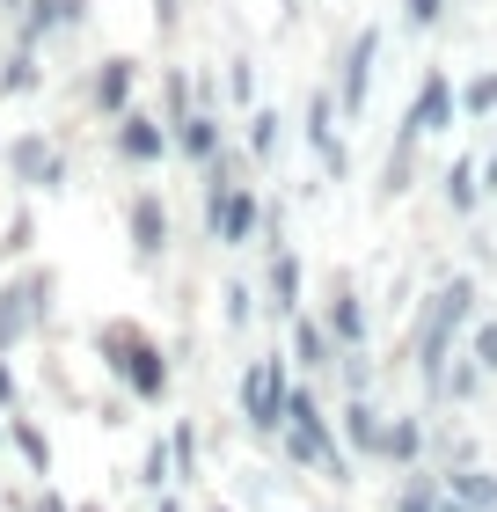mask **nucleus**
Masks as SVG:
<instances>
[{
  "instance_id": "nucleus-1",
  "label": "nucleus",
  "mask_w": 497,
  "mask_h": 512,
  "mask_svg": "<svg viewBox=\"0 0 497 512\" xmlns=\"http://www.w3.org/2000/svg\"><path fill=\"white\" fill-rule=\"evenodd\" d=\"M468 315H476V278H446L417 315V374H424L432 403H446V352H454V337L468 330Z\"/></svg>"
},
{
  "instance_id": "nucleus-2",
  "label": "nucleus",
  "mask_w": 497,
  "mask_h": 512,
  "mask_svg": "<svg viewBox=\"0 0 497 512\" xmlns=\"http://www.w3.org/2000/svg\"><path fill=\"white\" fill-rule=\"evenodd\" d=\"M286 454L300 461V469H322V476H337V483H351V461H344V447H337V432H329V417H322V403H315V388H300L293 381V395H286Z\"/></svg>"
},
{
  "instance_id": "nucleus-3",
  "label": "nucleus",
  "mask_w": 497,
  "mask_h": 512,
  "mask_svg": "<svg viewBox=\"0 0 497 512\" xmlns=\"http://www.w3.org/2000/svg\"><path fill=\"white\" fill-rule=\"evenodd\" d=\"M103 359H110V374L125 381L139 403H161L169 395V359H161V344L147 330H132V322H103Z\"/></svg>"
},
{
  "instance_id": "nucleus-4",
  "label": "nucleus",
  "mask_w": 497,
  "mask_h": 512,
  "mask_svg": "<svg viewBox=\"0 0 497 512\" xmlns=\"http://www.w3.org/2000/svg\"><path fill=\"white\" fill-rule=\"evenodd\" d=\"M286 395H293V366H286V352L249 359V374H242V417H249L256 439L286 432Z\"/></svg>"
},
{
  "instance_id": "nucleus-5",
  "label": "nucleus",
  "mask_w": 497,
  "mask_h": 512,
  "mask_svg": "<svg viewBox=\"0 0 497 512\" xmlns=\"http://www.w3.org/2000/svg\"><path fill=\"white\" fill-rule=\"evenodd\" d=\"M373 59H381V30H359V37L344 44V66H337V110H344V118H359V110H366Z\"/></svg>"
},
{
  "instance_id": "nucleus-6",
  "label": "nucleus",
  "mask_w": 497,
  "mask_h": 512,
  "mask_svg": "<svg viewBox=\"0 0 497 512\" xmlns=\"http://www.w3.org/2000/svg\"><path fill=\"white\" fill-rule=\"evenodd\" d=\"M44 293H52V278H15V286H0V359L22 344V330L44 315Z\"/></svg>"
},
{
  "instance_id": "nucleus-7",
  "label": "nucleus",
  "mask_w": 497,
  "mask_h": 512,
  "mask_svg": "<svg viewBox=\"0 0 497 512\" xmlns=\"http://www.w3.org/2000/svg\"><path fill=\"white\" fill-rule=\"evenodd\" d=\"M454 110H461L454 81H446L439 66H432V74L417 81V103H410V118H402V125H410L417 139H432V132H454Z\"/></svg>"
},
{
  "instance_id": "nucleus-8",
  "label": "nucleus",
  "mask_w": 497,
  "mask_h": 512,
  "mask_svg": "<svg viewBox=\"0 0 497 512\" xmlns=\"http://www.w3.org/2000/svg\"><path fill=\"white\" fill-rule=\"evenodd\" d=\"M322 330H329V344L337 352H366V308H359V293L344 286H329V308H322Z\"/></svg>"
},
{
  "instance_id": "nucleus-9",
  "label": "nucleus",
  "mask_w": 497,
  "mask_h": 512,
  "mask_svg": "<svg viewBox=\"0 0 497 512\" xmlns=\"http://www.w3.org/2000/svg\"><path fill=\"white\" fill-rule=\"evenodd\" d=\"M264 286H271V315H300V256L286 249V235H278V213H271V278H264Z\"/></svg>"
},
{
  "instance_id": "nucleus-10",
  "label": "nucleus",
  "mask_w": 497,
  "mask_h": 512,
  "mask_svg": "<svg viewBox=\"0 0 497 512\" xmlns=\"http://www.w3.org/2000/svg\"><path fill=\"white\" fill-rule=\"evenodd\" d=\"M176 139H169V125H154V118H139V110H125L117 118V154L125 161H139V169H154L161 154H169Z\"/></svg>"
},
{
  "instance_id": "nucleus-11",
  "label": "nucleus",
  "mask_w": 497,
  "mask_h": 512,
  "mask_svg": "<svg viewBox=\"0 0 497 512\" xmlns=\"http://www.w3.org/2000/svg\"><path fill=\"white\" fill-rule=\"evenodd\" d=\"M161 249H169V205H161L154 191H139L132 198V256H139V264H154Z\"/></svg>"
},
{
  "instance_id": "nucleus-12",
  "label": "nucleus",
  "mask_w": 497,
  "mask_h": 512,
  "mask_svg": "<svg viewBox=\"0 0 497 512\" xmlns=\"http://www.w3.org/2000/svg\"><path fill=\"white\" fill-rule=\"evenodd\" d=\"M307 147L322 154V169L344 183V169H351V154H344V139L329 132V88H315V103H307Z\"/></svg>"
},
{
  "instance_id": "nucleus-13",
  "label": "nucleus",
  "mask_w": 497,
  "mask_h": 512,
  "mask_svg": "<svg viewBox=\"0 0 497 512\" xmlns=\"http://www.w3.org/2000/svg\"><path fill=\"white\" fill-rule=\"evenodd\" d=\"M169 139H176V147L198 161V169H212V161L227 154V147H220V118H212V110H191V118H183V125H176Z\"/></svg>"
},
{
  "instance_id": "nucleus-14",
  "label": "nucleus",
  "mask_w": 497,
  "mask_h": 512,
  "mask_svg": "<svg viewBox=\"0 0 497 512\" xmlns=\"http://www.w3.org/2000/svg\"><path fill=\"white\" fill-rule=\"evenodd\" d=\"M439 483H446V498H461L468 512H497V476L476 469V461H468V469H439Z\"/></svg>"
},
{
  "instance_id": "nucleus-15",
  "label": "nucleus",
  "mask_w": 497,
  "mask_h": 512,
  "mask_svg": "<svg viewBox=\"0 0 497 512\" xmlns=\"http://www.w3.org/2000/svg\"><path fill=\"white\" fill-rule=\"evenodd\" d=\"M344 439H351L359 454H381V439H388V417L373 410L366 395H351V403H344Z\"/></svg>"
},
{
  "instance_id": "nucleus-16",
  "label": "nucleus",
  "mask_w": 497,
  "mask_h": 512,
  "mask_svg": "<svg viewBox=\"0 0 497 512\" xmlns=\"http://www.w3.org/2000/svg\"><path fill=\"white\" fill-rule=\"evenodd\" d=\"M293 359L307 366V374H329V366H337V344H329V330H322V322L293 315Z\"/></svg>"
},
{
  "instance_id": "nucleus-17",
  "label": "nucleus",
  "mask_w": 497,
  "mask_h": 512,
  "mask_svg": "<svg viewBox=\"0 0 497 512\" xmlns=\"http://www.w3.org/2000/svg\"><path fill=\"white\" fill-rule=\"evenodd\" d=\"M395 512H468V505H461V498H446V483H439V476H410V483L395 491Z\"/></svg>"
},
{
  "instance_id": "nucleus-18",
  "label": "nucleus",
  "mask_w": 497,
  "mask_h": 512,
  "mask_svg": "<svg viewBox=\"0 0 497 512\" xmlns=\"http://www.w3.org/2000/svg\"><path fill=\"white\" fill-rule=\"evenodd\" d=\"M125 103H132V59H103V74H96V110L125 118Z\"/></svg>"
},
{
  "instance_id": "nucleus-19",
  "label": "nucleus",
  "mask_w": 497,
  "mask_h": 512,
  "mask_svg": "<svg viewBox=\"0 0 497 512\" xmlns=\"http://www.w3.org/2000/svg\"><path fill=\"white\" fill-rule=\"evenodd\" d=\"M439 183H446V205H454V213H476V205H483V169H476L468 154H461Z\"/></svg>"
},
{
  "instance_id": "nucleus-20",
  "label": "nucleus",
  "mask_w": 497,
  "mask_h": 512,
  "mask_svg": "<svg viewBox=\"0 0 497 512\" xmlns=\"http://www.w3.org/2000/svg\"><path fill=\"white\" fill-rule=\"evenodd\" d=\"M8 161H15V176H22V183H59V154L44 147V139H15V154H8Z\"/></svg>"
},
{
  "instance_id": "nucleus-21",
  "label": "nucleus",
  "mask_w": 497,
  "mask_h": 512,
  "mask_svg": "<svg viewBox=\"0 0 497 512\" xmlns=\"http://www.w3.org/2000/svg\"><path fill=\"white\" fill-rule=\"evenodd\" d=\"M59 22H81V0H30V22H22V44H37Z\"/></svg>"
},
{
  "instance_id": "nucleus-22",
  "label": "nucleus",
  "mask_w": 497,
  "mask_h": 512,
  "mask_svg": "<svg viewBox=\"0 0 497 512\" xmlns=\"http://www.w3.org/2000/svg\"><path fill=\"white\" fill-rule=\"evenodd\" d=\"M417 454H424V425H417V417H395L388 439H381V461H402V469H410Z\"/></svg>"
},
{
  "instance_id": "nucleus-23",
  "label": "nucleus",
  "mask_w": 497,
  "mask_h": 512,
  "mask_svg": "<svg viewBox=\"0 0 497 512\" xmlns=\"http://www.w3.org/2000/svg\"><path fill=\"white\" fill-rule=\"evenodd\" d=\"M271 147H278V110H249V154L271 161Z\"/></svg>"
},
{
  "instance_id": "nucleus-24",
  "label": "nucleus",
  "mask_w": 497,
  "mask_h": 512,
  "mask_svg": "<svg viewBox=\"0 0 497 512\" xmlns=\"http://www.w3.org/2000/svg\"><path fill=\"white\" fill-rule=\"evenodd\" d=\"M461 110H468V118H490V110H497V74H476V81H468V88H461Z\"/></svg>"
},
{
  "instance_id": "nucleus-25",
  "label": "nucleus",
  "mask_w": 497,
  "mask_h": 512,
  "mask_svg": "<svg viewBox=\"0 0 497 512\" xmlns=\"http://www.w3.org/2000/svg\"><path fill=\"white\" fill-rule=\"evenodd\" d=\"M15 447H22V461H30V469H44V461H52V447H44L37 425H15Z\"/></svg>"
},
{
  "instance_id": "nucleus-26",
  "label": "nucleus",
  "mask_w": 497,
  "mask_h": 512,
  "mask_svg": "<svg viewBox=\"0 0 497 512\" xmlns=\"http://www.w3.org/2000/svg\"><path fill=\"white\" fill-rule=\"evenodd\" d=\"M439 15H446V0H402V22H410V30H432Z\"/></svg>"
},
{
  "instance_id": "nucleus-27",
  "label": "nucleus",
  "mask_w": 497,
  "mask_h": 512,
  "mask_svg": "<svg viewBox=\"0 0 497 512\" xmlns=\"http://www.w3.org/2000/svg\"><path fill=\"white\" fill-rule=\"evenodd\" d=\"M169 469H176V454H169V447H147V476H139V483H147V491H161V483H169Z\"/></svg>"
},
{
  "instance_id": "nucleus-28",
  "label": "nucleus",
  "mask_w": 497,
  "mask_h": 512,
  "mask_svg": "<svg viewBox=\"0 0 497 512\" xmlns=\"http://www.w3.org/2000/svg\"><path fill=\"white\" fill-rule=\"evenodd\" d=\"M183 118H191V81H183V74H169V132H176Z\"/></svg>"
},
{
  "instance_id": "nucleus-29",
  "label": "nucleus",
  "mask_w": 497,
  "mask_h": 512,
  "mask_svg": "<svg viewBox=\"0 0 497 512\" xmlns=\"http://www.w3.org/2000/svg\"><path fill=\"white\" fill-rule=\"evenodd\" d=\"M476 366H483V374H497V322H483V330H476Z\"/></svg>"
},
{
  "instance_id": "nucleus-30",
  "label": "nucleus",
  "mask_w": 497,
  "mask_h": 512,
  "mask_svg": "<svg viewBox=\"0 0 497 512\" xmlns=\"http://www.w3.org/2000/svg\"><path fill=\"white\" fill-rule=\"evenodd\" d=\"M227 88H234V103H249V96H256V74H249V59H234V66H227Z\"/></svg>"
},
{
  "instance_id": "nucleus-31",
  "label": "nucleus",
  "mask_w": 497,
  "mask_h": 512,
  "mask_svg": "<svg viewBox=\"0 0 497 512\" xmlns=\"http://www.w3.org/2000/svg\"><path fill=\"white\" fill-rule=\"evenodd\" d=\"M169 454H176V469H191V461H198V432H176Z\"/></svg>"
},
{
  "instance_id": "nucleus-32",
  "label": "nucleus",
  "mask_w": 497,
  "mask_h": 512,
  "mask_svg": "<svg viewBox=\"0 0 497 512\" xmlns=\"http://www.w3.org/2000/svg\"><path fill=\"white\" fill-rule=\"evenodd\" d=\"M476 169H483V198H490V191H497V147H490V154L476 161Z\"/></svg>"
},
{
  "instance_id": "nucleus-33",
  "label": "nucleus",
  "mask_w": 497,
  "mask_h": 512,
  "mask_svg": "<svg viewBox=\"0 0 497 512\" xmlns=\"http://www.w3.org/2000/svg\"><path fill=\"white\" fill-rule=\"evenodd\" d=\"M154 22H161V30H176V0H154Z\"/></svg>"
},
{
  "instance_id": "nucleus-34",
  "label": "nucleus",
  "mask_w": 497,
  "mask_h": 512,
  "mask_svg": "<svg viewBox=\"0 0 497 512\" xmlns=\"http://www.w3.org/2000/svg\"><path fill=\"white\" fill-rule=\"evenodd\" d=\"M8 395H15V374H8V366H0V403H8Z\"/></svg>"
},
{
  "instance_id": "nucleus-35",
  "label": "nucleus",
  "mask_w": 497,
  "mask_h": 512,
  "mask_svg": "<svg viewBox=\"0 0 497 512\" xmlns=\"http://www.w3.org/2000/svg\"><path fill=\"white\" fill-rule=\"evenodd\" d=\"M37 512H74V505H66V498H44V505H37Z\"/></svg>"
},
{
  "instance_id": "nucleus-36",
  "label": "nucleus",
  "mask_w": 497,
  "mask_h": 512,
  "mask_svg": "<svg viewBox=\"0 0 497 512\" xmlns=\"http://www.w3.org/2000/svg\"><path fill=\"white\" fill-rule=\"evenodd\" d=\"M161 512H176V498H161Z\"/></svg>"
},
{
  "instance_id": "nucleus-37",
  "label": "nucleus",
  "mask_w": 497,
  "mask_h": 512,
  "mask_svg": "<svg viewBox=\"0 0 497 512\" xmlns=\"http://www.w3.org/2000/svg\"><path fill=\"white\" fill-rule=\"evenodd\" d=\"M212 512H227V505H212Z\"/></svg>"
}]
</instances>
